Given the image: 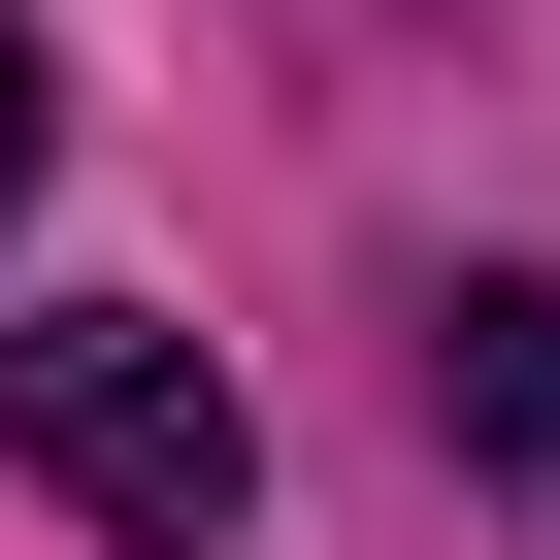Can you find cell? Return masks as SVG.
Segmentation results:
<instances>
[{"instance_id":"1","label":"cell","mask_w":560,"mask_h":560,"mask_svg":"<svg viewBox=\"0 0 560 560\" xmlns=\"http://www.w3.org/2000/svg\"><path fill=\"white\" fill-rule=\"evenodd\" d=\"M0 429H34V494H67V527H132V560H198V527L264 494L231 363H198V330H132V298H67V330H0Z\"/></svg>"},{"instance_id":"2","label":"cell","mask_w":560,"mask_h":560,"mask_svg":"<svg viewBox=\"0 0 560 560\" xmlns=\"http://www.w3.org/2000/svg\"><path fill=\"white\" fill-rule=\"evenodd\" d=\"M429 396H462V462H527V494H560V264L429 298Z\"/></svg>"},{"instance_id":"3","label":"cell","mask_w":560,"mask_h":560,"mask_svg":"<svg viewBox=\"0 0 560 560\" xmlns=\"http://www.w3.org/2000/svg\"><path fill=\"white\" fill-rule=\"evenodd\" d=\"M34 132H67V100H34V34H0V231H34Z\"/></svg>"}]
</instances>
